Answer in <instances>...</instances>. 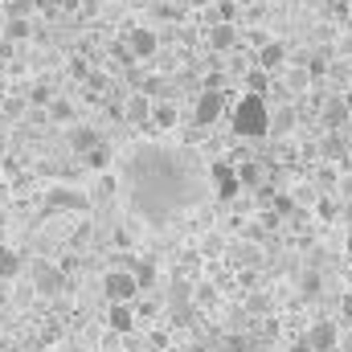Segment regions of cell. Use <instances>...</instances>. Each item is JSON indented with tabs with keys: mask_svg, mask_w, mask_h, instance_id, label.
I'll use <instances>...</instances> for the list:
<instances>
[{
	"mask_svg": "<svg viewBox=\"0 0 352 352\" xmlns=\"http://www.w3.org/2000/svg\"><path fill=\"white\" fill-rule=\"evenodd\" d=\"M234 176H238V188H258V184H263V168H258L254 160L234 164Z\"/></svg>",
	"mask_w": 352,
	"mask_h": 352,
	"instance_id": "obj_18",
	"label": "cell"
},
{
	"mask_svg": "<svg viewBox=\"0 0 352 352\" xmlns=\"http://www.w3.org/2000/svg\"><path fill=\"white\" fill-rule=\"evenodd\" d=\"M349 254H352V238H349Z\"/></svg>",
	"mask_w": 352,
	"mask_h": 352,
	"instance_id": "obj_48",
	"label": "cell"
},
{
	"mask_svg": "<svg viewBox=\"0 0 352 352\" xmlns=\"http://www.w3.org/2000/svg\"><path fill=\"white\" fill-rule=\"evenodd\" d=\"M148 119H156V127H176V102H152Z\"/></svg>",
	"mask_w": 352,
	"mask_h": 352,
	"instance_id": "obj_20",
	"label": "cell"
},
{
	"mask_svg": "<svg viewBox=\"0 0 352 352\" xmlns=\"http://www.w3.org/2000/svg\"><path fill=\"white\" fill-rule=\"evenodd\" d=\"M29 287L37 295H58L66 287V274H62V266H54V263H37L33 274H29Z\"/></svg>",
	"mask_w": 352,
	"mask_h": 352,
	"instance_id": "obj_4",
	"label": "cell"
},
{
	"mask_svg": "<svg viewBox=\"0 0 352 352\" xmlns=\"http://www.w3.org/2000/svg\"><path fill=\"white\" fill-rule=\"evenodd\" d=\"M307 87V70H295L291 78H287V90H303Z\"/></svg>",
	"mask_w": 352,
	"mask_h": 352,
	"instance_id": "obj_38",
	"label": "cell"
},
{
	"mask_svg": "<svg viewBox=\"0 0 352 352\" xmlns=\"http://www.w3.org/2000/svg\"><path fill=\"white\" fill-rule=\"evenodd\" d=\"M266 87H270V74H266V70H258V66H254V70L246 74V90H258V94H263Z\"/></svg>",
	"mask_w": 352,
	"mask_h": 352,
	"instance_id": "obj_27",
	"label": "cell"
},
{
	"mask_svg": "<svg viewBox=\"0 0 352 352\" xmlns=\"http://www.w3.org/2000/svg\"><path fill=\"white\" fill-rule=\"evenodd\" d=\"M45 205H50V209H74V213H87L90 197L87 192H78V188H62V184H58V188L45 192Z\"/></svg>",
	"mask_w": 352,
	"mask_h": 352,
	"instance_id": "obj_7",
	"label": "cell"
},
{
	"mask_svg": "<svg viewBox=\"0 0 352 352\" xmlns=\"http://www.w3.org/2000/svg\"><path fill=\"white\" fill-rule=\"evenodd\" d=\"M340 192H344V197H352V176H340Z\"/></svg>",
	"mask_w": 352,
	"mask_h": 352,
	"instance_id": "obj_46",
	"label": "cell"
},
{
	"mask_svg": "<svg viewBox=\"0 0 352 352\" xmlns=\"http://www.w3.org/2000/svg\"><path fill=\"white\" fill-rule=\"evenodd\" d=\"M230 263H234V266H246V270H254V266L263 263V250H258L254 242H238V246H230Z\"/></svg>",
	"mask_w": 352,
	"mask_h": 352,
	"instance_id": "obj_13",
	"label": "cell"
},
{
	"mask_svg": "<svg viewBox=\"0 0 352 352\" xmlns=\"http://www.w3.org/2000/svg\"><path fill=\"white\" fill-rule=\"evenodd\" d=\"M213 184H217V197H221V201L238 197V176H234V164L217 160V164H213Z\"/></svg>",
	"mask_w": 352,
	"mask_h": 352,
	"instance_id": "obj_10",
	"label": "cell"
},
{
	"mask_svg": "<svg viewBox=\"0 0 352 352\" xmlns=\"http://www.w3.org/2000/svg\"><path fill=\"white\" fill-rule=\"evenodd\" d=\"M127 188H131V209L144 221H156V226L201 201L192 160L180 156V152H168V148H156V144H144V148L131 152Z\"/></svg>",
	"mask_w": 352,
	"mask_h": 352,
	"instance_id": "obj_1",
	"label": "cell"
},
{
	"mask_svg": "<svg viewBox=\"0 0 352 352\" xmlns=\"http://www.w3.org/2000/svg\"><path fill=\"white\" fill-rule=\"evenodd\" d=\"M221 111H226V90H201V98H197V107H192V123L197 127H213L217 119H221Z\"/></svg>",
	"mask_w": 352,
	"mask_h": 352,
	"instance_id": "obj_3",
	"label": "cell"
},
{
	"mask_svg": "<svg viewBox=\"0 0 352 352\" xmlns=\"http://www.w3.org/2000/svg\"><path fill=\"white\" fill-rule=\"evenodd\" d=\"M238 41H242V33H238L234 21H213V25L205 29V45H209L213 54H230Z\"/></svg>",
	"mask_w": 352,
	"mask_h": 352,
	"instance_id": "obj_5",
	"label": "cell"
},
{
	"mask_svg": "<svg viewBox=\"0 0 352 352\" xmlns=\"http://www.w3.org/2000/svg\"><path fill=\"white\" fill-rule=\"evenodd\" d=\"M74 352H82V349H74Z\"/></svg>",
	"mask_w": 352,
	"mask_h": 352,
	"instance_id": "obj_49",
	"label": "cell"
},
{
	"mask_svg": "<svg viewBox=\"0 0 352 352\" xmlns=\"http://www.w3.org/2000/svg\"><path fill=\"white\" fill-rule=\"evenodd\" d=\"M107 324H111V332L127 336V332L135 328V316H131V307H123V303H111V307H107Z\"/></svg>",
	"mask_w": 352,
	"mask_h": 352,
	"instance_id": "obj_12",
	"label": "cell"
},
{
	"mask_svg": "<svg viewBox=\"0 0 352 352\" xmlns=\"http://www.w3.org/2000/svg\"><path fill=\"white\" fill-rule=\"evenodd\" d=\"M70 144H74V152H90V148L98 144V131H90V127H74V131H70Z\"/></svg>",
	"mask_w": 352,
	"mask_h": 352,
	"instance_id": "obj_22",
	"label": "cell"
},
{
	"mask_svg": "<svg viewBox=\"0 0 352 352\" xmlns=\"http://www.w3.org/2000/svg\"><path fill=\"white\" fill-rule=\"evenodd\" d=\"M246 311H250V316H266V311H270V299H266V295H250V299H246Z\"/></svg>",
	"mask_w": 352,
	"mask_h": 352,
	"instance_id": "obj_28",
	"label": "cell"
},
{
	"mask_svg": "<svg viewBox=\"0 0 352 352\" xmlns=\"http://www.w3.org/2000/svg\"><path fill=\"white\" fill-rule=\"evenodd\" d=\"M287 213H295V201L287 192H274V217H287Z\"/></svg>",
	"mask_w": 352,
	"mask_h": 352,
	"instance_id": "obj_30",
	"label": "cell"
},
{
	"mask_svg": "<svg viewBox=\"0 0 352 352\" xmlns=\"http://www.w3.org/2000/svg\"><path fill=\"white\" fill-rule=\"evenodd\" d=\"M8 37L12 41H25L29 37V16H8Z\"/></svg>",
	"mask_w": 352,
	"mask_h": 352,
	"instance_id": "obj_26",
	"label": "cell"
},
{
	"mask_svg": "<svg viewBox=\"0 0 352 352\" xmlns=\"http://www.w3.org/2000/svg\"><path fill=\"white\" fill-rule=\"evenodd\" d=\"M45 115H50L54 123H70V119H74V107H70L66 98H50V102H45Z\"/></svg>",
	"mask_w": 352,
	"mask_h": 352,
	"instance_id": "obj_19",
	"label": "cell"
},
{
	"mask_svg": "<svg viewBox=\"0 0 352 352\" xmlns=\"http://www.w3.org/2000/svg\"><path fill=\"white\" fill-rule=\"evenodd\" d=\"M336 340H340V328H336L332 320H320V324H311V332H307V344L316 352H336Z\"/></svg>",
	"mask_w": 352,
	"mask_h": 352,
	"instance_id": "obj_9",
	"label": "cell"
},
{
	"mask_svg": "<svg viewBox=\"0 0 352 352\" xmlns=\"http://www.w3.org/2000/svg\"><path fill=\"white\" fill-rule=\"evenodd\" d=\"M50 98H54V94H50V87H45V82H37V87L29 90V102H33V107H45Z\"/></svg>",
	"mask_w": 352,
	"mask_h": 352,
	"instance_id": "obj_32",
	"label": "cell"
},
{
	"mask_svg": "<svg viewBox=\"0 0 352 352\" xmlns=\"http://www.w3.org/2000/svg\"><path fill=\"white\" fill-rule=\"evenodd\" d=\"M307 74H311V78H324V74H328V58H324V54H316V58L307 62Z\"/></svg>",
	"mask_w": 352,
	"mask_h": 352,
	"instance_id": "obj_33",
	"label": "cell"
},
{
	"mask_svg": "<svg viewBox=\"0 0 352 352\" xmlns=\"http://www.w3.org/2000/svg\"><path fill=\"white\" fill-rule=\"evenodd\" d=\"M102 291H107V299L111 303H127V299H135V278H131V270H111L107 278H102Z\"/></svg>",
	"mask_w": 352,
	"mask_h": 352,
	"instance_id": "obj_6",
	"label": "cell"
},
{
	"mask_svg": "<svg viewBox=\"0 0 352 352\" xmlns=\"http://www.w3.org/2000/svg\"><path fill=\"white\" fill-rule=\"evenodd\" d=\"M266 98L258 90H246L238 102H234V135H246V140H263L266 135Z\"/></svg>",
	"mask_w": 352,
	"mask_h": 352,
	"instance_id": "obj_2",
	"label": "cell"
},
{
	"mask_svg": "<svg viewBox=\"0 0 352 352\" xmlns=\"http://www.w3.org/2000/svg\"><path fill=\"white\" fill-rule=\"evenodd\" d=\"M349 115H352V111L344 107V98H340V94L324 102V127H328V131H332V127H344V123H349Z\"/></svg>",
	"mask_w": 352,
	"mask_h": 352,
	"instance_id": "obj_16",
	"label": "cell"
},
{
	"mask_svg": "<svg viewBox=\"0 0 352 352\" xmlns=\"http://www.w3.org/2000/svg\"><path fill=\"white\" fill-rule=\"evenodd\" d=\"M70 74H74V78H78V82H82V78H87V74H90L87 58H74V62H70Z\"/></svg>",
	"mask_w": 352,
	"mask_h": 352,
	"instance_id": "obj_37",
	"label": "cell"
},
{
	"mask_svg": "<svg viewBox=\"0 0 352 352\" xmlns=\"http://www.w3.org/2000/svg\"><path fill=\"white\" fill-rule=\"evenodd\" d=\"M340 54H344V58H349V62H352V33H349V37H344V41H340Z\"/></svg>",
	"mask_w": 352,
	"mask_h": 352,
	"instance_id": "obj_45",
	"label": "cell"
},
{
	"mask_svg": "<svg viewBox=\"0 0 352 352\" xmlns=\"http://www.w3.org/2000/svg\"><path fill=\"white\" fill-rule=\"evenodd\" d=\"M283 62H287V45H278V41H266L263 50H258V70H266V74H270V70H278Z\"/></svg>",
	"mask_w": 352,
	"mask_h": 352,
	"instance_id": "obj_15",
	"label": "cell"
},
{
	"mask_svg": "<svg viewBox=\"0 0 352 352\" xmlns=\"http://www.w3.org/2000/svg\"><path fill=\"white\" fill-rule=\"evenodd\" d=\"M205 87H209V90H226V74H221V70H213V74L205 78Z\"/></svg>",
	"mask_w": 352,
	"mask_h": 352,
	"instance_id": "obj_40",
	"label": "cell"
},
{
	"mask_svg": "<svg viewBox=\"0 0 352 352\" xmlns=\"http://www.w3.org/2000/svg\"><path fill=\"white\" fill-rule=\"evenodd\" d=\"M144 94H148V98H168V94H173V87L156 74V78H144Z\"/></svg>",
	"mask_w": 352,
	"mask_h": 352,
	"instance_id": "obj_25",
	"label": "cell"
},
{
	"mask_svg": "<svg viewBox=\"0 0 352 352\" xmlns=\"http://www.w3.org/2000/svg\"><path fill=\"white\" fill-rule=\"evenodd\" d=\"M336 349H340V352H352V332H344V336L336 340Z\"/></svg>",
	"mask_w": 352,
	"mask_h": 352,
	"instance_id": "obj_43",
	"label": "cell"
},
{
	"mask_svg": "<svg viewBox=\"0 0 352 352\" xmlns=\"http://www.w3.org/2000/svg\"><path fill=\"white\" fill-rule=\"evenodd\" d=\"M201 303L213 307V303H217V291H213V287H201V291H197V307H201Z\"/></svg>",
	"mask_w": 352,
	"mask_h": 352,
	"instance_id": "obj_39",
	"label": "cell"
},
{
	"mask_svg": "<svg viewBox=\"0 0 352 352\" xmlns=\"http://www.w3.org/2000/svg\"><path fill=\"white\" fill-rule=\"evenodd\" d=\"M82 82H87L90 90H107V74H102V70H90L87 78H82Z\"/></svg>",
	"mask_w": 352,
	"mask_h": 352,
	"instance_id": "obj_36",
	"label": "cell"
},
{
	"mask_svg": "<svg viewBox=\"0 0 352 352\" xmlns=\"http://www.w3.org/2000/svg\"><path fill=\"white\" fill-rule=\"evenodd\" d=\"M82 156H87L90 168H107V164H111V144H102V140H98L90 152H82Z\"/></svg>",
	"mask_w": 352,
	"mask_h": 352,
	"instance_id": "obj_23",
	"label": "cell"
},
{
	"mask_svg": "<svg viewBox=\"0 0 352 352\" xmlns=\"http://www.w3.org/2000/svg\"><path fill=\"white\" fill-rule=\"evenodd\" d=\"M340 311H344V320H352V291L344 295V303H340Z\"/></svg>",
	"mask_w": 352,
	"mask_h": 352,
	"instance_id": "obj_44",
	"label": "cell"
},
{
	"mask_svg": "<svg viewBox=\"0 0 352 352\" xmlns=\"http://www.w3.org/2000/svg\"><path fill=\"white\" fill-rule=\"evenodd\" d=\"M316 209H320V217H324V221H336V213H340V209H336V201H332V197H324V201H320V205H316Z\"/></svg>",
	"mask_w": 352,
	"mask_h": 352,
	"instance_id": "obj_34",
	"label": "cell"
},
{
	"mask_svg": "<svg viewBox=\"0 0 352 352\" xmlns=\"http://www.w3.org/2000/svg\"><path fill=\"white\" fill-rule=\"evenodd\" d=\"M291 352H316V349H311V344H307V336H299V340H295V344H291Z\"/></svg>",
	"mask_w": 352,
	"mask_h": 352,
	"instance_id": "obj_42",
	"label": "cell"
},
{
	"mask_svg": "<svg viewBox=\"0 0 352 352\" xmlns=\"http://www.w3.org/2000/svg\"><path fill=\"white\" fill-rule=\"evenodd\" d=\"M299 291H303V295H320V274H316V270H307V274L299 278Z\"/></svg>",
	"mask_w": 352,
	"mask_h": 352,
	"instance_id": "obj_31",
	"label": "cell"
},
{
	"mask_svg": "<svg viewBox=\"0 0 352 352\" xmlns=\"http://www.w3.org/2000/svg\"><path fill=\"white\" fill-rule=\"evenodd\" d=\"M226 352H246V340H238V336H230V344H226Z\"/></svg>",
	"mask_w": 352,
	"mask_h": 352,
	"instance_id": "obj_41",
	"label": "cell"
},
{
	"mask_svg": "<svg viewBox=\"0 0 352 352\" xmlns=\"http://www.w3.org/2000/svg\"><path fill=\"white\" fill-rule=\"evenodd\" d=\"M320 156H324L328 164H336V160H344V156H349V140H344V131H340V127H332V131L324 135V148H320Z\"/></svg>",
	"mask_w": 352,
	"mask_h": 352,
	"instance_id": "obj_11",
	"label": "cell"
},
{
	"mask_svg": "<svg viewBox=\"0 0 352 352\" xmlns=\"http://www.w3.org/2000/svg\"><path fill=\"white\" fill-rule=\"evenodd\" d=\"M111 54H115L123 66H135V54H131V45H127V41H115V45H111Z\"/></svg>",
	"mask_w": 352,
	"mask_h": 352,
	"instance_id": "obj_29",
	"label": "cell"
},
{
	"mask_svg": "<svg viewBox=\"0 0 352 352\" xmlns=\"http://www.w3.org/2000/svg\"><path fill=\"white\" fill-rule=\"evenodd\" d=\"M16 274H21V258L0 246V278H16Z\"/></svg>",
	"mask_w": 352,
	"mask_h": 352,
	"instance_id": "obj_24",
	"label": "cell"
},
{
	"mask_svg": "<svg viewBox=\"0 0 352 352\" xmlns=\"http://www.w3.org/2000/svg\"><path fill=\"white\" fill-rule=\"evenodd\" d=\"M127 45H131L135 62H144V58H156V54H160V37H156V29H144V25L127 33Z\"/></svg>",
	"mask_w": 352,
	"mask_h": 352,
	"instance_id": "obj_8",
	"label": "cell"
},
{
	"mask_svg": "<svg viewBox=\"0 0 352 352\" xmlns=\"http://www.w3.org/2000/svg\"><path fill=\"white\" fill-rule=\"evenodd\" d=\"M148 115H152V98L140 90V94H131L127 98V107H123V119H131V123H148Z\"/></svg>",
	"mask_w": 352,
	"mask_h": 352,
	"instance_id": "obj_14",
	"label": "cell"
},
{
	"mask_svg": "<svg viewBox=\"0 0 352 352\" xmlns=\"http://www.w3.org/2000/svg\"><path fill=\"white\" fill-rule=\"evenodd\" d=\"M33 12V0H8V16H29Z\"/></svg>",
	"mask_w": 352,
	"mask_h": 352,
	"instance_id": "obj_35",
	"label": "cell"
},
{
	"mask_svg": "<svg viewBox=\"0 0 352 352\" xmlns=\"http://www.w3.org/2000/svg\"><path fill=\"white\" fill-rule=\"evenodd\" d=\"M131 278H135V287H140V291H148V287L156 283V263H135V266H131Z\"/></svg>",
	"mask_w": 352,
	"mask_h": 352,
	"instance_id": "obj_21",
	"label": "cell"
},
{
	"mask_svg": "<svg viewBox=\"0 0 352 352\" xmlns=\"http://www.w3.org/2000/svg\"><path fill=\"white\" fill-rule=\"evenodd\" d=\"M291 127H295V107H274V115H266V131L287 135Z\"/></svg>",
	"mask_w": 352,
	"mask_h": 352,
	"instance_id": "obj_17",
	"label": "cell"
},
{
	"mask_svg": "<svg viewBox=\"0 0 352 352\" xmlns=\"http://www.w3.org/2000/svg\"><path fill=\"white\" fill-rule=\"evenodd\" d=\"M344 107H349V111H352V90H349V94H344Z\"/></svg>",
	"mask_w": 352,
	"mask_h": 352,
	"instance_id": "obj_47",
	"label": "cell"
}]
</instances>
